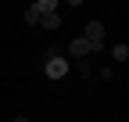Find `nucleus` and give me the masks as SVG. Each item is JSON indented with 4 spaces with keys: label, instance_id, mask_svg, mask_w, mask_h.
<instances>
[{
    "label": "nucleus",
    "instance_id": "obj_1",
    "mask_svg": "<svg viewBox=\"0 0 129 122\" xmlns=\"http://www.w3.org/2000/svg\"><path fill=\"white\" fill-rule=\"evenodd\" d=\"M68 68H72V65L57 54V57H47V68H43V72H47V79H64V72H68Z\"/></svg>",
    "mask_w": 129,
    "mask_h": 122
},
{
    "label": "nucleus",
    "instance_id": "obj_2",
    "mask_svg": "<svg viewBox=\"0 0 129 122\" xmlns=\"http://www.w3.org/2000/svg\"><path fill=\"white\" fill-rule=\"evenodd\" d=\"M101 47H104V43H90V40H83V36H79V40H72V43H68V54L83 61L90 50H101Z\"/></svg>",
    "mask_w": 129,
    "mask_h": 122
},
{
    "label": "nucleus",
    "instance_id": "obj_3",
    "mask_svg": "<svg viewBox=\"0 0 129 122\" xmlns=\"http://www.w3.org/2000/svg\"><path fill=\"white\" fill-rule=\"evenodd\" d=\"M83 40H90V43H104V25H101V22H90L86 33H83Z\"/></svg>",
    "mask_w": 129,
    "mask_h": 122
},
{
    "label": "nucleus",
    "instance_id": "obj_4",
    "mask_svg": "<svg viewBox=\"0 0 129 122\" xmlns=\"http://www.w3.org/2000/svg\"><path fill=\"white\" fill-rule=\"evenodd\" d=\"M40 25H43V29H57V25H61V14H57V11L40 14Z\"/></svg>",
    "mask_w": 129,
    "mask_h": 122
},
{
    "label": "nucleus",
    "instance_id": "obj_5",
    "mask_svg": "<svg viewBox=\"0 0 129 122\" xmlns=\"http://www.w3.org/2000/svg\"><path fill=\"white\" fill-rule=\"evenodd\" d=\"M32 11H36V14H47V11H57V4H54V0H40V4H32Z\"/></svg>",
    "mask_w": 129,
    "mask_h": 122
},
{
    "label": "nucleus",
    "instance_id": "obj_6",
    "mask_svg": "<svg viewBox=\"0 0 129 122\" xmlns=\"http://www.w3.org/2000/svg\"><path fill=\"white\" fill-rule=\"evenodd\" d=\"M111 54H115V61H125V57H129V47H125V43H118Z\"/></svg>",
    "mask_w": 129,
    "mask_h": 122
},
{
    "label": "nucleus",
    "instance_id": "obj_7",
    "mask_svg": "<svg viewBox=\"0 0 129 122\" xmlns=\"http://www.w3.org/2000/svg\"><path fill=\"white\" fill-rule=\"evenodd\" d=\"M14 122H29V118H25V115H18V118H14Z\"/></svg>",
    "mask_w": 129,
    "mask_h": 122
}]
</instances>
